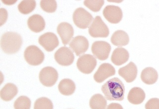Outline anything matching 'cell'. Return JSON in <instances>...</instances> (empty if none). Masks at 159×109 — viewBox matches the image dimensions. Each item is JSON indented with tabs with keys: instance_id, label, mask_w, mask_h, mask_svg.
<instances>
[{
	"instance_id": "6da1fadb",
	"label": "cell",
	"mask_w": 159,
	"mask_h": 109,
	"mask_svg": "<svg viewBox=\"0 0 159 109\" xmlns=\"http://www.w3.org/2000/svg\"><path fill=\"white\" fill-rule=\"evenodd\" d=\"M102 91L107 100L121 101L124 98L125 86L120 79H109L102 87Z\"/></svg>"
},
{
	"instance_id": "7a4b0ae2",
	"label": "cell",
	"mask_w": 159,
	"mask_h": 109,
	"mask_svg": "<svg viewBox=\"0 0 159 109\" xmlns=\"http://www.w3.org/2000/svg\"><path fill=\"white\" fill-rule=\"evenodd\" d=\"M22 44V37L16 32H7L2 36L1 47L3 52L7 54H14L17 53Z\"/></svg>"
},
{
	"instance_id": "3957f363",
	"label": "cell",
	"mask_w": 159,
	"mask_h": 109,
	"mask_svg": "<svg viewBox=\"0 0 159 109\" xmlns=\"http://www.w3.org/2000/svg\"><path fill=\"white\" fill-rule=\"evenodd\" d=\"M24 57L27 63L33 66H39L43 62L44 54L39 48L34 45L29 46L25 50Z\"/></svg>"
},
{
	"instance_id": "277c9868",
	"label": "cell",
	"mask_w": 159,
	"mask_h": 109,
	"mask_svg": "<svg viewBox=\"0 0 159 109\" xmlns=\"http://www.w3.org/2000/svg\"><path fill=\"white\" fill-rule=\"evenodd\" d=\"M89 33L93 38H106L109 34V29L99 16L94 18L89 28Z\"/></svg>"
},
{
	"instance_id": "5b68a950",
	"label": "cell",
	"mask_w": 159,
	"mask_h": 109,
	"mask_svg": "<svg viewBox=\"0 0 159 109\" xmlns=\"http://www.w3.org/2000/svg\"><path fill=\"white\" fill-rule=\"evenodd\" d=\"M73 20L77 27L81 29H86L91 24L93 17L83 7H79L74 12Z\"/></svg>"
},
{
	"instance_id": "8992f818",
	"label": "cell",
	"mask_w": 159,
	"mask_h": 109,
	"mask_svg": "<svg viewBox=\"0 0 159 109\" xmlns=\"http://www.w3.org/2000/svg\"><path fill=\"white\" fill-rule=\"evenodd\" d=\"M40 82L45 86H53L58 78V72L53 68L46 67L41 69L39 74Z\"/></svg>"
},
{
	"instance_id": "52a82bcc",
	"label": "cell",
	"mask_w": 159,
	"mask_h": 109,
	"mask_svg": "<svg viewBox=\"0 0 159 109\" xmlns=\"http://www.w3.org/2000/svg\"><path fill=\"white\" fill-rule=\"evenodd\" d=\"M97 64L96 59L90 54H84L80 57L77 62V68L84 74H89L94 70Z\"/></svg>"
},
{
	"instance_id": "ba28073f",
	"label": "cell",
	"mask_w": 159,
	"mask_h": 109,
	"mask_svg": "<svg viewBox=\"0 0 159 109\" xmlns=\"http://www.w3.org/2000/svg\"><path fill=\"white\" fill-rule=\"evenodd\" d=\"M111 46L107 42L103 41L94 42L92 46V52L95 57L101 61L107 59L111 51Z\"/></svg>"
},
{
	"instance_id": "9c48e42d",
	"label": "cell",
	"mask_w": 159,
	"mask_h": 109,
	"mask_svg": "<svg viewBox=\"0 0 159 109\" xmlns=\"http://www.w3.org/2000/svg\"><path fill=\"white\" fill-rule=\"evenodd\" d=\"M54 58L60 65L69 66L73 63L75 56L73 53L69 48L62 47L55 52Z\"/></svg>"
},
{
	"instance_id": "30bf717a",
	"label": "cell",
	"mask_w": 159,
	"mask_h": 109,
	"mask_svg": "<svg viewBox=\"0 0 159 109\" xmlns=\"http://www.w3.org/2000/svg\"><path fill=\"white\" fill-rule=\"evenodd\" d=\"M103 15L105 19L111 24H118L123 17L120 7L112 5H108L104 8Z\"/></svg>"
},
{
	"instance_id": "8fae6325",
	"label": "cell",
	"mask_w": 159,
	"mask_h": 109,
	"mask_svg": "<svg viewBox=\"0 0 159 109\" xmlns=\"http://www.w3.org/2000/svg\"><path fill=\"white\" fill-rule=\"evenodd\" d=\"M39 44L48 52L53 51L59 44L58 38L52 32H47L39 37Z\"/></svg>"
},
{
	"instance_id": "7c38bea8",
	"label": "cell",
	"mask_w": 159,
	"mask_h": 109,
	"mask_svg": "<svg viewBox=\"0 0 159 109\" xmlns=\"http://www.w3.org/2000/svg\"><path fill=\"white\" fill-rule=\"evenodd\" d=\"M116 69L111 64L103 63L98 68V71L93 76L94 81L98 83H102L109 77L114 76Z\"/></svg>"
},
{
	"instance_id": "4fadbf2b",
	"label": "cell",
	"mask_w": 159,
	"mask_h": 109,
	"mask_svg": "<svg viewBox=\"0 0 159 109\" xmlns=\"http://www.w3.org/2000/svg\"><path fill=\"white\" fill-rule=\"evenodd\" d=\"M69 46L77 56H80L88 50L89 43L84 36H77L73 39L70 43Z\"/></svg>"
},
{
	"instance_id": "5bb4252c",
	"label": "cell",
	"mask_w": 159,
	"mask_h": 109,
	"mask_svg": "<svg viewBox=\"0 0 159 109\" xmlns=\"http://www.w3.org/2000/svg\"><path fill=\"white\" fill-rule=\"evenodd\" d=\"M57 31L65 45L68 44L74 34L73 27L68 22L60 24L57 27Z\"/></svg>"
},
{
	"instance_id": "9a60e30c",
	"label": "cell",
	"mask_w": 159,
	"mask_h": 109,
	"mask_svg": "<svg viewBox=\"0 0 159 109\" xmlns=\"http://www.w3.org/2000/svg\"><path fill=\"white\" fill-rule=\"evenodd\" d=\"M138 73L137 68L136 64L131 62L125 67L119 68L118 74L119 76L124 78V80L130 83L136 79Z\"/></svg>"
},
{
	"instance_id": "2e32d148",
	"label": "cell",
	"mask_w": 159,
	"mask_h": 109,
	"mask_svg": "<svg viewBox=\"0 0 159 109\" xmlns=\"http://www.w3.org/2000/svg\"><path fill=\"white\" fill-rule=\"evenodd\" d=\"M27 25L31 31L39 33L44 29L45 22L42 16L36 14L29 17L27 20Z\"/></svg>"
},
{
	"instance_id": "e0dca14e",
	"label": "cell",
	"mask_w": 159,
	"mask_h": 109,
	"mask_svg": "<svg viewBox=\"0 0 159 109\" xmlns=\"http://www.w3.org/2000/svg\"><path fill=\"white\" fill-rule=\"evenodd\" d=\"M129 54L128 51L123 48H117L113 51L111 60L116 66H121L128 61Z\"/></svg>"
},
{
	"instance_id": "ac0fdd59",
	"label": "cell",
	"mask_w": 159,
	"mask_h": 109,
	"mask_svg": "<svg viewBox=\"0 0 159 109\" xmlns=\"http://www.w3.org/2000/svg\"><path fill=\"white\" fill-rule=\"evenodd\" d=\"M146 94L143 89L140 87L132 88L128 93L127 99L130 103L134 105L141 104L145 99Z\"/></svg>"
},
{
	"instance_id": "d6986e66",
	"label": "cell",
	"mask_w": 159,
	"mask_h": 109,
	"mask_svg": "<svg viewBox=\"0 0 159 109\" xmlns=\"http://www.w3.org/2000/svg\"><path fill=\"white\" fill-rule=\"evenodd\" d=\"M142 81L148 85H152L158 81V73L155 68L148 67L143 69L141 74Z\"/></svg>"
},
{
	"instance_id": "ffe728a7",
	"label": "cell",
	"mask_w": 159,
	"mask_h": 109,
	"mask_svg": "<svg viewBox=\"0 0 159 109\" xmlns=\"http://www.w3.org/2000/svg\"><path fill=\"white\" fill-rule=\"evenodd\" d=\"M18 93V89L16 85L12 83H7L1 89V98L5 101L11 100Z\"/></svg>"
},
{
	"instance_id": "44dd1931",
	"label": "cell",
	"mask_w": 159,
	"mask_h": 109,
	"mask_svg": "<svg viewBox=\"0 0 159 109\" xmlns=\"http://www.w3.org/2000/svg\"><path fill=\"white\" fill-rule=\"evenodd\" d=\"M111 42L112 44L118 47L126 46L129 43V36L123 30H117L112 35Z\"/></svg>"
},
{
	"instance_id": "7402d4cb",
	"label": "cell",
	"mask_w": 159,
	"mask_h": 109,
	"mask_svg": "<svg viewBox=\"0 0 159 109\" xmlns=\"http://www.w3.org/2000/svg\"><path fill=\"white\" fill-rule=\"evenodd\" d=\"M58 89L62 95L65 96L71 95L76 90V85L74 82L68 78L62 79L58 85Z\"/></svg>"
},
{
	"instance_id": "603a6c76",
	"label": "cell",
	"mask_w": 159,
	"mask_h": 109,
	"mask_svg": "<svg viewBox=\"0 0 159 109\" xmlns=\"http://www.w3.org/2000/svg\"><path fill=\"white\" fill-rule=\"evenodd\" d=\"M107 102L106 98L100 94H96L89 100V106L92 109H106Z\"/></svg>"
},
{
	"instance_id": "cb8c5ba5",
	"label": "cell",
	"mask_w": 159,
	"mask_h": 109,
	"mask_svg": "<svg viewBox=\"0 0 159 109\" xmlns=\"http://www.w3.org/2000/svg\"><path fill=\"white\" fill-rule=\"evenodd\" d=\"M36 3L34 0H25L20 2L18 6L19 11L24 15H28L34 11Z\"/></svg>"
},
{
	"instance_id": "d4e9b609",
	"label": "cell",
	"mask_w": 159,
	"mask_h": 109,
	"mask_svg": "<svg viewBox=\"0 0 159 109\" xmlns=\"http://www.w3.org/2000/svg\"><path fill=\"white\" fill-rule=\"evenodd\" d=\"M34 109H53V105L48 98L41 97L35 102Z\"/></svg>"
},
{
	"instance_id": "484cf974",
	"label": "cell",
	"mask_w": 159,
	"mask_h": 109,
	"mask_svg": "<svg viewBox=\"0 0 159 109\" xmlns=\"http://www.w3.org/2000/svg\"><path fill=\"white\" fill-rule=\"evenodd\" d=\"M14 106L15 109H30L31 101L27 97L21 96L15 101Z\"/></svg>"
},
{
	"instance_id": "4316f807",
	"label": "cell",
	"mask_w": 159,
	"mask_h": 109,
	"mask_svg": "<svg viewBox=\"0 0 159 109\" xmlns=\"http://www.w3.org/2000/svg\"><path fill=\"white\" fill-rule=\"evenodd\" d=\"M103 0H86L84 2L85 6L94 12H98L104 5Z\"/></svg>"
},
{
	"instance_id": "83f0119b",
	"label": "cell",
	"mask_w": 159,
	"mask_h": 109,
	"mask_svg": "<svg viewBox=\"0 0 159 109\" xmlns=\"http://www.w3.org/2000/svg\"><path fill=\"white\" fill-rule=\"evenodd\" d=\"M40 7L44 11L52 13L57 10V4L54 0H42L40 2Z\"/></svg>"
},
{
	"instance_id": "f1b7e54d",
	"label": "cell",
	"mask_w": 159,
	"mask_h": 109,
	"mask_svg": "<svg viewBox=\"0 0 159 109\" xmlns=\"http://www.w3.org/2000/svg\"><path fill=\"white\" fill-rule=\"evenodd\" d=\"M146 109H159V99L153 98L150 99L145 105Z\"/></svg>"
},
{
	"instance_id": "f546056e",
	"label": "cell",
	"mask_w": 159,
	"mask_h": 109,
	"mask_svg": "<svg viewBox=\"0 0 159 109\" xmlns=\"http://www.w3.org/2000/svg\"><path fill=\"white\" fill-rule=\"evenodd\" d=\"M107 109H123V108L120 104L113 103L109 104Z\"/></svg>"
}]
</instances>
